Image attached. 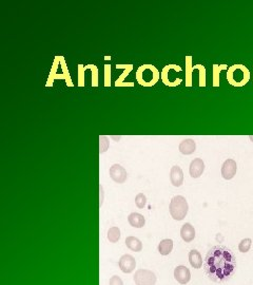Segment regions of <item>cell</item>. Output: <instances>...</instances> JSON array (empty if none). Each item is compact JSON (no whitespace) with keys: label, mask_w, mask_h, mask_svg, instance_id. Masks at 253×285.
Masks as SVG:
<instances>
[{"label":"cell","mask_w":253,"mask_h":285,"mask_svg":"<svg viewBox=\"0 0 253 285\" xmlns=\"http://www.w3.org/2000/svg\"><path fill=\"white\" fill-rule=\"evenodd\" d=\"M134 282L136 285H155L156 276L149 269H138L134 275Z\"/></svg>","instance_id":"4"},{"label":"cell","mask_w":253,"mask_h":285,"mask_svg":"<svg viewBox=\"0 0 253 285\" xmlns=\"http://www.w3.org/2000/svg\"><path fill=\"white\" fill-rule=\"evenodd\" d=\"M128 221H129L130 225H131L132 227H135V228L144 227L145 224H146L145 217L142 215H140V213H138V212L130 213L129 217H128Z\"/></svg>","instance_id":"12"},{"label":"cell","mask_w":253,"mask_h":285,"mask_svg":"<svg viewBox=\"0 0 253 285\" xmlns=\"http://www.w3.org/2000/svg\"><path fill=\"white\" fill-rule=\"evenodd\" d=\"M174 278L179 284L186 285L191 279V273L189 268H187L184 265H178L174 269Z\"/></svg>","instance_id":"8"},{"label":"cell","mask_w":253,"mask_h":285,"mask_svg":"<svg viewBox=\"0 0 253 285\" xmlns=\"http://www.w3.org/2000/svg\"><path fill=\"white\" fill-rule=\"evenodd\" d=\"M157 79V71L151 66L141 67L137 72V80L141 85H154Z\"/></svg>","instance_id":"3"},{"label":"cell","mask_w":253,"mask_h":285,"mask_svg":"<svg viewBox=\"0 0 253 285\" xmlns=\"http://www.w3.org/2000/svg\"><path fill=\"white\" fill-rule=\"evenodd\" d=\"M107 238L110 241V243H117L120 239V229L118 227H111L108 230Z\"/></svg>","instance_id":"17"},{"label":"cell","mask_w":253,"mask_h":285,"mask_svg":"<svg viewBox=\"0 0 253 285\" xmlns=\"http://www.w3.org/2000/svg\"><path fill=\"white\" fill-rule=\"evenodd\" d=\"M203 267L206 276L212 282L223 284L234 276L236 270V257L226 246H213L207 252Z\"/></svg>","instance_id":"1"},{"label":"cell","mask_w":253,"mask_h":285,"mask_svg":"<svg viewBox=\"0 0 253 285\" xmlns=\"http://www.w3.org/2000/svg\"><path fill=\"white\" fill-rule=\"evenodd\" d=\"M109 285H124V282L118 276H113L109 281Z\"/></svg>","instance_id":"21"},{"label":"cell","mask_w":253,"mask_h":285,"mask_svg":"<svg viewBox=\"0 0 253 285\" xmlns=\"http://www.w3.org/2000/svg\"><path fill=\"white\" fill-rule=\"evenodd\" d=\"M205 171V163L202 159H194L189 168V173L191 178L193 179H198Z\"/></svg>","instance_id":"9"},{"label":"cell","mask_w":253,"mask_h":285,"mask_svg":"<svg viewBox=\"0 0 253 285\" xmlns=\"http://www.w3.org/2000/svg\"><path fill=\"white\" fill-rule=\"evenodd\" d=\"M188 210H189V205H188L186 198L183 196H175L172 198L170 205H169V211L174 220L183 221L187 216Z\"/></svg>","instance_id":"2"},{"label":"cell","mask_w":253,"mask_h":285,"mask_svg":"<svg viewBox=\"0 0 253 285\" xmlns=\"http://www.w3.org/2000/svg\"><path fill=\"white\" fill-rule=\"evenodd\" d=\"M135 204L140 209L145 208L146 205H147V198H146V196H145L144 193H138L137 196H136V198H135Z\"/></svg>","instance_id":"19"},{"label":"cell","mask_w":253,"mask_h":285,"mask_svg":"<svg viewBox=\"0 0 253 285\" xmlns=\"http://www.w3.org/2000/svg\"><path fill=\"white\" fill-rule=\"evenodd\" d=\"M126 245L129 249L132 251L139 252L142 250V243L139 239L135 237H128L126 239Z\"/></svg>","instance_id":"16"},{"label":"cell","mask_w":253,"mask_h":285,"mask_svg":"<svg viewBox=\"0 0 253 285\" xmlns=\"http://www.w3.org/2000/svg\"><path fill=\"white\" fill-rule=\"evenodd\" d=\"M251 245H252L251 239H249V238L243 239L241 241V243H239V245H238V250L241 252H244V254H245V252L249 251Z\"/></svg>","instance_id":"18"},{"label":"cell","mask_w":253,"mask_h":285,"mask_svg":"<svg viewBox=\"0 0 253 285\" xmlns=\"http://www.w3.org/2000/svg\"><path fill=\"white\" fill-rule=\"evenodd\" d=\"M157 249L161 256H168L169 254H171L173 249V241L171 239L161 240L160 243L158 244Z\"/></svg>","instance_id":"15"},{"label":"cell","mask_w":253,"mask_h":285,"mask_svg":"<svg viewBox=\"0 0 253 285\" xmlns=\"http://www.w3.org/2000/svg\"><path fill=\"white\" fill-rule=\"evenodd\" d=\"M170 181L174 187H180L184 183V172L179 166H173L170 170Z\"/></svg>","instance_id":"10"},{"label":"cell","mask_w":253,"mask_h":285,"mask_svg":"<svg viewBox=\"0 0 253 285\" xmlns=\"http://www.w3.org/2000/svg\"><path fill=\"white\" fill-rule=\"evenodd\" d=\"M237 171V165L236 162L231 159L226 160L222 166V177L225 180H231L234 178Z\"/></svg>","instance_id":"6"},{"label":"cell","mask_w":253,"mask_h":285,"mask_svg":"<svg viewBox=\"0 0 253 285\" xmlns=\"http://www.w3.org/2000/svg\"><path fill=\"white\" fill-rule=\"evenodd\" d=\"M119 268L125 274H131L136 267V261L131 255H124L119 259Z\"/></svg>","instance_id":"7"},{"label":"cell","mask_w":253,"mask_h":285,"mask_svg":"<svg viewBox=\"0 0 253 285\" xmlns=\"http://www.w3.org/2000/svg\"><path fill=\"white\" fill-rule=\"evenodd\" d=\"M189 262H190L191 266L193 268H195V269L202 268L203 264H204L203 258H202V256H200V254L196 249H192L189 252Z\"/></svg>","instance_id":"14"},{"label":"cell","mask_w":253,"mask_h":285,"mask_svg":"<svg viewBox=\"0 0 253 285\" xmlns=\"http://www.w3.org/2000/svg\"><path fill=\"white\" fill-rule=\"evenodd\" d=\"M178 149H179L180 153H183L185 155H190L194 151H195L196 144H195V142H194L193 140L187 139V140H184L183 142H180L179 146H178Z\"/></svg>","instance_id":"13"},{"label":"cell","mask_w":253,"mask_h":285,"mask_svg":"<svg viewBox=\"0 0 253 285\" xmlns=\"http://www.w3.org/2000/svg\"><path fill=\"white\" fill-rule=\"evenodd\" d=\"M109 174H110V178H111L115 183H118V184L125 183L128 179L127 170L119 164H114L110 167Z\"/></svg>","instance_id":"5"},{"label":"cell","mask_w":253,"mask_h":285,"mask_svg":"<svg viewBox=\"0 0 253 285\" xmlns=\"http://www.w3.org/2000/svg\"><path fill=\"white\" fill-rule=\"evenodd\" d=\"M180 237L186 243H190L195 238V229L190 223H186L180 228Z\"/></svg>","instance_id":"11"},{"label":"cell","mask_w":253,"mask_h":285,"mask_svg":"<svg viewBox=\"0 0 253 285\" xmlns=\"http://www.w3.org/2000/svg\"><path fill=\"white\" fill-rule=\"evenodd\" d=\"M99 140H100V146H99L100 153H103V152H106L109 148V140L106 137H100Z\"/></svg>","instance_id":"20"}]
</instances>
